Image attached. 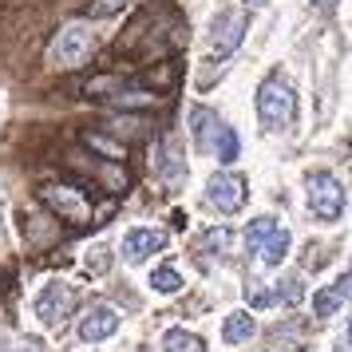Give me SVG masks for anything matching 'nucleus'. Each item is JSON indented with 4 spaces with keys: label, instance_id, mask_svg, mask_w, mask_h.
Instances as JSON below:
<instances>
[{
    "label": "nucleus",
    "instance_id": "2eb2a0df",
    "mask_svg": "<svg viewBox=\"0 0 352 352\" xmlns=\"http://www.w3.org/2000/svg\"><path fill=\"white\" fill-rule=\"evenodd\" d=\"M277 218H270V214H265V218H254V222L245 226V254L250 257H257L261 254V245H265V241H270V234L273 230H277Z\"/></svg>",
    "mask_w": 352,
    "mask_h": 352
},
{
    "label": "nucleus",
    "instance_id": "5701e85b",
    "mask_svg": "<svg viewBox=\"0 0 352 352\" xmlns=\"http://www.w3.org/2000/svg\"><path fill=\"white\" fill-rule=\"evenodd\" d=\"M111 265V254H107V245H96V254H87V270L91 273H103Z\"/></svg>",
    "mask_w": 352,
    "mask_h": 352
},
{
    "label": "nucleus",
    "instance_id": "f257e3e1",
    "mask_svg": "<svg viewBox=\"0 0 352 352\" xmlns=\"http://www.w3.org/2000/svg\"><path fill=\"white\" fill-rule=\"evenodd\" d=\"M257 119L273 135L289 131V123L297 119V91L281 76H273V80L261 83V91H257Z\"/></svg>",
    "mask_w": 352,
    "mask_h": 352
},
{
    "label": "nucleus",
    "instance_id": "393cba45",
    "mask_svg": "<svg viewBox=\"0 0 352 352\" xmlns=\"http://www.w3.org/2000/svg\"><path fill=\"white\" fill-rule=\"evenodd\" d=\"M8 352H44V349H40L36 340H20V344H12V349H8Z\"/></svg>",
    "mask_w": 352,
    "mask_h": 352
},
{
    "label": "nucleus",
    "instance_id": "20e7f679",
    "mask_svg": "<svg viewBox=\"0 0 352 352\" xmlns=\"http://www.w3.org/2000/svg\"><path fill=\"white\" fill-rule=\"evenodd\" d=\"M91 48H96L91 28H87V24H67V28H60L56 44H52V60L64 64V67H76L91 56Z\"/></svg>",
    "mask_w": 352,
    "mask_h": 352
},
{
    "label": "nucleus",
    "instance_id": "412c9836",
    "mask_svg": "<svg viewBox=\"0 0 352 352\" xmlns=\"http://www.w3.org/2000/svg\"><path fill=\"white\" fill-rule=\"evenodd\" d=\"M135 0H91L87 4V16L91 20H103V16H119L123 8H131Z\"/></svg>",
    "mask_w": 352,
    "mask_h": 352
},
{
    "label": "nucleus",
    "instance_id": "0eeeda50",
    "mask_svg": "<svg viewBox=\"0 0 352 352\" xmlns=\"http://www.w3.org/2000/svg\"><path fill=\"white\" fill-rule=\"evenodd\" d=\"M40 198H44L56 214L72 218V222H87V214H91L87 198H83L80 190H72V186H44V190H40Z\"/></svg>",
    "mask_w": 352,
    "mask_h": 352
},
{
    "label": "nucleus",
    "instance_id": "a878e982",
    "mask_svg": "<svg viewBox=\"0 0 352 352\" xmlns=\"http://www.w3.org/2000/svg\"><path fill=\"white\" fill-rule=\"evenodd\" d=\"M340 289H344V297H349V301H352V270L344 273V277H340Z\"/></svg>",
    "mask_w": 352,
    "mask_h": 352
},
{
    "label": "nucleus",
    "instance_id": "f03ea898",
    "mask_svg": "<svg viewBox=\"0 0 352 352\" xmlns=\"http://www.w3.org/2000/svg\"><path fill=\"white\" fill-rule=\"evenodd\" d=\"M305 190H309V210L317 218H324V222L340 218V210H344V186L333 175H324V170L309 175L305 178Z\"/></svg>",
    "mask_w": 352,
    "mask_h": 352
},
{
    "label": "nucleus",
    "instance_id": "b1692460",
    "mask_svg": "<svg viewBox=\"0 0 352 352\" xmlns=\"http://www.w3.org/2000/svg\"><path fill=\"white\" fill-rule=\"evenodd\" d=\"M87 143L99 146V151H107V159H123V146L119 143H107V139H99V135H87Z\"/></svg>",
    "mask_w": 352,
    "mask_h": 352
},
{
    "label": "nucleus",
    "instance_id": "cd10ccee",
    "mask_svg": "<svg viewBox=\"0 0 352 352\" xmlns=\"http://www.w3.org/2000/svg\"><path fill=\"white\" fill-rule=\"evenodd\" d=\"M245 4H250V8H261V4H265V0H245Z\"/></svg>",
    "mask_w": 352,
    "mask_h": 352
},
{
    "label": "nucleus",
    "instance_id": "aec40b11",
    "mask_svg": "<svg viewBox=\"0 0 352 352\" xmlns=\"http://www.w3.org/2000/svg\"><path fill=\"white\" fill-rule=\"evenodd\" d=\"M281 301V293L273 285H261V281H250V305L254 309H273V305Z\"/></svg>",
    "mask_w": 352,
    "mask_h": 352
},
{
    "label": "nucleus",
    "instance_id": "a211bd4d",
    "mask_svg": "<svg viewBox=\"0 0 352 352\" xmlns=\"http://www.w3.org/2000/svg\"><path fill=\"white\" fill-rule=\"evenodd\" d=\"M340 305H344V289H340V281H333L329 289H320L317 297H313V313L329 320V317L340 313Z\"/></svg>",
    "mask_w": 352,
    "mask_h": 352
},
{
    "label": "nucleus",
    "instance_id": "ddd939ff",
    "mask_svg": "<svg viewBox=\"0 0 352 352\" xmlns=\"http://www.w3.org/2000/svg\"><path fill=\"white\" fill-rule=\"evenodd\" d=\"M159 170H162V178L166 182H182L186 178V166H182V159H178V143L175 139H162V146H159Z\"/></svg>",
    "mask_w": 352,
    "mask_h": 352
},
{
    "label": "nucleus",
    "instance_id": "4468645a",
    "mask_svg": "<svg viewBox=\"0 0 352 352\" xmlns=\"http://www.w3.org/2000/svg\"><path fill=\"white\" fill-rule=\"evenodd\" d=\"M198 250H206L210 261L226 257L230 250H234V230H226V226H214V230H206V234H202V241H198Z\"/></svg>",
    "mask_w": 352,
    "mask_h": 352
},
{
    "label": "nucleus",
    "instance_id": "6e6552de",
    "mask_svg": "<svg viewBox=\"0 0 352 352\" xmlns=\"http://www.w3.org/2000/svg\"><path fill=\"white\" fill-rule=\"evenodd\" d=\"M241 36H245V20L234 16V12H222L214 20V28L206 32V44H210V52L226 56V52H234L241 44Z\"/></svg>",
    "mask_w": 352,
    "mask_h": 352
},
{
    "label": "nucleus",
    "instance_id": "7ed1b4c3",
    "mask_svg": "<svg viewBox=\"0 0 352 352\" xmlns=\"http://www.w3.org/2000/svg\"><path fill=\"white\" fill-rule=\"evenodd\" d=\"M72 309H76V289L64 285V281H48L44 293L36 297V317L44 329H60L72 317Z\"/></svg>",
    "mask_w": 352,
    "mask_h": 352
},
{
    "label": "nucleus",
    "instance_id": "f8f14e48",
    "mask_svg": "<svg viewBox=\"0 0 352 352\" xmlns=\"http://www.w3.org/2000/svg\"><path fill=\"white\" fill-rule=\"evenodd\" d=\"M254 333H257V324H254L250 313H230V317L222 320V340L226 344H245Z\"/></svg>",
    "mask_w": 352,
    "mask_h": 352
},
{
    "label": "nucleus",
    "instance_id": "423d86ee",
    "mask_svg": "<svg viewBox=\"0 0 352 352\" xmlns=\"http://www.w3.org/2000/svg\"><path fill=\"white\" fill-rule=\"evenodd\" d=\"M159 250H166V234L162 230H131L123 238V261L127 265H143L146 257H155Z\"/></svg>",
    "mask_w": 352,
    "mask_h": 352
},
{
    "label": "nucleus",
    "instance_id": "6ab92c4d",
    "mask_svg": "<svg viewBox=\"0 0 352 352\" xmlns=\"http://www.w3.org/2000/svg\"><path fill=\"white\" fill-rule=\"evenodd\" d=\"M151 289L155 293H178L182 289V273L175 265H159V270L151 273Z\"/></svg>",
    "mask_w": 352,
    "mask_h": 352
},
{
    "label": "nucleus",
    "instance_id": "4be33fe9",
    "mask_svg": "<svg viewBox=\"0 0 352 352\" xmlns=\"http://www.w3.org/2000/svg\"><path fill=\"white\" fill-rule=\"evenodd\" d=\"M277 293H281V301H285V305H301L305 301V281H301V277H285Z\"/></svg>",
    "mask_w": 352,
    "mask_h": 352
},
{
    "label": "nucleus",
    "instance_id": "bb28decb",
    "mask_svg": "<svg viewBox=\"0 0 352 352\" xmlns=\"http://www.w3.org/2000/svg\"><path fill=\"white\" fill-rule=\"evenodd\" d=\"M313 4H317L320 12H333V8H336V4H340V0H313Z\"/></svg>",
    "mask_w": 352,
    "mask_h": 352
},
{
    "label": "nucleus",
    "instance_id": "9d476101",
    "mask_svg": "<svg viewBox=\"0 0 352 352\" xmlns=\"http://www.w3.org/2000/svg\"><path fill=\"white\" fill-rule=\"evenodd\" d=\"M222 131V119L210 111V107H190V135H194V146L198 151H214V139Z\"/></svg>",
    "mask_w": 352,
    "mask_h": 352
},
{
    "label": "nucleus",
    "instance_id": "9b49d317",
    "mask_svg": "<svg viewBox=\"0 0 352 352\" xmlns=\"http://www.w3.org/2000/svg\"><path fill=\"white\" fill-rule=\"evenodd\" d=\"M289 245H293V238H289V230H281V226H277V230L270 234V241L261 245V254H257V261H261L265 270H273V265H281V261L289 257Z\"/></svg>",
    "mask_w": 352,
    "mask_h": 352
},
{
    "label": "nucleus",
    "instance_id": "f3484780",
    "mask_svg": "<svg viewBox=\"0 0 352 352\" xmlns=\"http://www.w3.org/2000/svg\"><path fill=\"white\" fill-rule=\"evenodd\" d=\"M162 352H206V340L186 333V329H166L162 333Z\"/></svg>",
    "mask_w": 352,
    "mask_h": 352
},
{
    "label": "nucleus",
    "instance_id": "1a4fd4ad",
    "mask_svg": "<svg viewBox=\"0 0 352 352\" xmlns=\"http://www.w3.org/2000/svg\"><path fill=\"white\" fill-rule=\"evenodd\" d=\"M115 329H119V313L107 309V305H99V309H91V313L80 320V340L83 344H96V340H107Z\"/></svg>",
    "mask_w": 352,
    "mask_h": 352
},
{
    "label": "nucleus",
    "instance_id": "dca6fc26",
    "mask_svg": "<svg viewBox=\"0 0 352 352\" xmlns=\"http://www.w3.org/2000/svg\"><path fill=\"white\" fill-rule=\"evenodd\" d=\"M210 155H214L218 162H226V166H234V162H238V155H241L238 131L222 123V131H218V139H214V151H210Z\"/></svg>",
    "mask_w": 352,
    "mask_h": 352
},
{
    "label": "nucleus",
    "instance_id": "39448f33",
    "mask_svg": "<svg viewBox=\"0 0 352 352\" xmlns=\"http://www.w3.org/2000/svg\"><path fill=\"white\" fill-rule=\"evenodd\" d=\"M206 198H210V206L218 210V214H234V210L245 206V178L234 175V170L214 175L206 182Z\"/></svg>",
    "mask_w": 352,
    "mask_h": 352
}]
</instances>
